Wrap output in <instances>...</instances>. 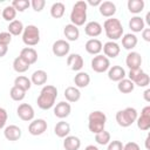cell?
Instances as JSON below:
<instances>
[{
  "label": "cell",
  "mask_w": 150,
  "mask_h": 150,
  "mask_svg": "<svg viewBox=\"0 0 150 150\" xmlns=\"http://www.w3.org/2000/svg\"><path fill=\"white\" fill-rule=\"evenodd\" d=\"M56 97H57V89H56V87L48 84V86H45L41 89L36 103H38L39 108H41L43 110H48V109L54 107Z\"/></svg>",
  "instance_id": "obj_1"
},
{
  "label": "cell",
  "mask_w": 150,
  "mask_h": 150,
  "mask_svg": "<svg viewBox=\"0 0 150 150\" xmlns=\"http://www.w3.org/2000/svg\"><path fill=\"white\" fill-rule=\"evenodd\" d=\"M103 28H104L107 38L110 41H116V40L121 39L123 35V26H122L121 21L116 18L107 19L103 23Z\"/></svg>",
  "instance_id": "obj_2"
},
{
  "label": "cell",
  "mask_w": 150,
  "mask_h": 150,
  "mask_svg": "<svg viewBox=\"0 0 150 150\" xmlns=\"http://www.w3.org/2000/svg\"><path fill=\"white\" fill-rule=\"evenodd\" d=\"M87 8H88V5L86 1L80 0L74 4L71 13H70L71 25L76 26V27L84 25V22L87 21Z\"/></svg>",
  "instance_id": "obj_3"
},
{
  "label": "cell",
  "mask_w": 150,
  "mask_h": 150,
  "mask_svg": "<svg viewBox=\"0 0 150 150\" xmlns=\"http://www.w3.org/2000/svg\"><path fill=\"white\" fill-rule=\"evenodd\" d=\"M107 116L101 110H94L88 116V128L93 134H97L104 130Z\"/></svg>",
  "instance_id": "obj_4"
},
{
  "label": "cell",
  "mask_w": 150,
  "mask_h": 150,
  "mask_svg": "<svg viewBox=\"0 0 150 150\" xmlns=\"http://www.w3.org/2000/svg\"><path fill=\"white\" fill-rule=\"evenodd\" d=\"M137 110L135 108H131V107H128L123 110H118L116 112V122L120 127L122 128H128L130 127L132 123L136 122L137 120Z\"/></svg>",
  "instance_id": "obj_5"
},
{
  "label": "cell",
  "mask_w": 150,
  "mask_h": 150,
  "mask_svg": "<svg viewBox=\"0 0 150 150\" xmlns=\"http://www.w3.org/2000/svg\"><path fill=\"white\" fill-rule=\"evenodd\" d=\"M22 41L26 46L33 47L40 42V30L34 25H28L23 28L22 32Z\"/></svg>",
  "instance_id": "obj_6"
},
{
  "label": "cell",
  "mask_w": 150,
  "mask_h": 150,
  "mask_svg": "<svg viewBox=\"0 0 150 150\" xmlns=\"http://www.w3.org/2000/svg\"><path fill=\"white\" fill-rule=\"evenodd\" d=\"M110 68V61L104 55H96L91 60V69L95 73H104Z\"/></svg>",
  "instance_id": "obj_7"
},
{
  "label": "cell",
  "mask_w": 150,
  "mask_h": 150,
  "mask_svg": "<svg viewBox=\"0 0 150 150\" xmlns=\"http://www.w3.org/2000/svg\"><path fill=\"white\" fill-rule=\"evenodd\" d=\"M16 114H18L19 118L22 120V121H25V122L32 121L34 118V115H35L33 107L30 104H28V103H21V104H19V107L16 109Z\"/></svg>",
  "instance_id": "obj_8"
},
{
  "label": "cell",
  "mask_w": 150,
  "mask_h": 150,
  "mask_svg": "<svg viewBox=\"0 0 150 150\" xmlns=\"http://www.w3.org/2000/svg\"><path fill=\"white\" fill-rule=\"evenodd\" d=\"M70 50V46L69 43L66 41V40H56L54 43H53V47H52V52L55 56H59V57H63V56H67L68 53Z\"/></svg>",
  "instance_id": "obj_9"
},
{
  "label": "cell",
  "mask_w": 150,
  "mask_h": 150,
  "mask_svg": "<svg viewBox=\"0 0 150 150\" xmlns=\"http://www.w3.org/2000/svg\"><path fill=\"white\" fill-rule=\"evenodd\" d=\"M46 130H47V122L45 120H42V118L34 120L28 125V132L30 135H33V136L42 135Z\"/></svg>",
  "instance_id": "obj_10"
},
{
  "label": "cell",
  "mask_w": 150,
  "mask_h": 150,
  "mask_svg": "<svg viewBox=\"0 0 150 150\" xmlns=\"http://www.w3.org/2000/svg\"><path fill=\"white\" fill-rule=\"evenodd\" d=\"M136 122H137L138 129L143 131H146L150 129V105H146L142 109L141 116L137 117Z\"/></svg>",
  "instance_id": "obj_11"
},
{
  "label": "cell",
  "mask_w": 150,
  "mask_h": 150,
  "mask_svg": "<svg viewBox=\"0 0 150 150\" xmlns=\"http://www.w3.org/2000/svg\"><path fill=\"white\" fill-rule=\"evenodd\" d=\"M102 49H103L104 56H107L108 59H109V57L115 59V57L120 54V52H121V48H120L118 43L115 42V41H108V42H105V43L103 45Z\"/></svg>",
  "instance_id": "obj_12"
},
{
  "label": "cell",
  "mask_w": 150,
  "mask_h": 150,
  "mask_svg": "<svg viewBox=\"0 0 150 150\" xmlns=\"http://www.w3.org/2000/svg\"><path fill=\"white\" fill-rule=\"evenodd\" d=\"M67 64L69 66V68L74 71H80L84 64V61L82 59V56L80 54H70L67 57Z\"/></svg>",
  "instance_id": "obj_13"
},
{
  "label": "cell",
  "mask_w": 150,
  "mask_h": 150,
  "mask_svg": "<svg viewBox=\"0 0 150 150\" xmlns=\"http://www.w3.org/2000/svg\"><path fill=\"white\" fill-rule=\"evenodd\" d=\"M70 111H71V107L68 102H59L55 107H54V115L59 118H66L70 115Z\"/></svg>",
  "instance_id": "obj_14"
},
{
  "label": "cell",
  "mask_w": 150,
  "mask_h": 150,
  "mask_svg": "<svg viewBox=\"0 0 150 150\" xmlns=\"http://www.w3.org/2000/svg\"><path fill=\"white\" fill-rule=\"evenodd\" d=\"M125 64L128 66L129 69L141 68V64H142V56H141V54L137 53V52H130L127 55Z\"/></svg>",
  "instance_id": "obj_15"
},
{
  "label": "cell",
  "mask_w": 150,
  "mask_h": 150,
  "mask_svg": "<svg viewBox=\"0 0 150 150\" xmlns=\"http://www.w3.org/2000/svg\"><path fill=\"white\" fill-rule=\"evenodd\" d=\"M19 56L22 57L30 66V64L36 62V60H38V52L34 48H32V47H25V48L21 49Z\"/></svg>",
  "instance_id": "obj_16"
},
{
  "label": "cell",
  "mask_w": 150,
  "mask_h": 150,
  "mask_svg": "<svg viewBox=\"0 0 150 150\" xmlns=\"http://www.w3.org/2000/svg\"><path fill=\"white\" fill-rule=\"evenodd\" d=\"M108 77L114 82H120L125 79V70L121 66H112L108 69Z\"/></svg>",
  "instance_id": "obj_17"
},
{
  "label": "cell",
  "mask_w": 150,
  "mask_h": 150,
  "mask_svg": "<svg viewBox=\"0 0 150 150\" xmlns=\"http://www.w3.org/2000/svg\"><path fill=\"white\" fill-rule=\"evenodd\" d=\"M21 134H22L21 129L18 125H14V124H11V125L6 127L5 130H4V136L8 141H18L21 137Z\"/></svg>",
  "instance_id": "obj_18"
},
{
  "label": "cell",
  "mask_w": 150,
  "mask_h": 150,
  "mask_svg": "<svg viewBox=\"0 0 150 150\" xmlns=\"http://www.w3.org/2000/svg\"><path fill=\"white\" fill-rule=\"evenodd\" d=\"M84 33H86L88 36L95 39L96 36H98V35L102 33V26H101V23L97 22V21H90V22H88V23L84 26Z\"/></svg>",
  "instance_id": "obj_19"
},
{
  "label": "cell",
  "mask_w": 150,
  "mask_h": 150,
  "mask_svg": "<svg viewBox=\"0 0 150 150\" xmlns=\"http://www.w3.org/2000/svg\"><path fill=\"white\" fill-rule=\"evenodd\" d=\"M98 11H100L101 15H103L105 18H111L116 13V5L111 1H103L100 4Z\"/></svg>",
  "instance_id": "obj_20"
},
{
  "label": "cell",
  "mask_w": 150,
  "mask_h": 150,
  "mask_svg": "<svg viewBox=\"0 0 150 150\" xmlns=\"http://www.w3.org/2000/svg\"><path fill=\"white\" fill-rule=\"evenodd\" d=\"M102 47H103V45L98 39H90L86 42V46H84L87 53H89L91 55H98L100 52L102 50Z\"/></svg>",
  "instance_id": "obj_21"
},
{
  "label": "cell",
  "mask_w": 150,
  "mask_h": 150,
  "mask_svg": "<svg viewBox=\"0 0 150 150\" xmlns=\"http://www.w3.org/2000/svg\"><path fill=\"white\" fill-rule=\"evenodd\" d=\"M54 132H55V135H56L57 137H60V138L67 137V136L69 135V132H70V125H69V123L66 122V121H60V122H57L56 125H55V128H54Z\"/></svg>",
  "instance_id": "obj_22"
},
{
  "label": "cell",
  "mask_w": 150,
  "mask_h": 150,
  "mask_svg": "<svg viewBox=\"0 0 150 150\" xmlns=\"http://www.w3.org/2000/svg\"><path fill=\"white\" fill-rule=\"evenodd\" d=\"M63 34H64V36H66V39L68 41H76L80 38V30H79V28L76 26L71 25V23L64 26Z\"/></svg>",
  "instance_id": "obj_23"
},
{
  "label": "cell",
  "mask_w": 150,
  "mask_h": 150,
  "mask_svg": "<svg viewBox=\"0 0 150 150\" xmlns=\"http://www.w3.org/2000/svg\"><path fill=\"white\" fill-rule=\"evenodd\" d=\"M64 97H66V100L68 102L75 103V102H77L81 98V91L76 87H73V86L67 87L64 89Z\"/></svg>",
  "instance_id": "obj_24"
},
{
  "label": "cell",
  "mask_w": 150,
  "mask_h": 150,
  "mask_svg": "<svg viewBox=\"0 0 150 150\" xmlns=\"http://www.w3.org/2000/svg\"><path fill=\"white\" fill-rule=\"evenodd\" d=\"M74 83L76 88H86L90 83V76L86 71H79L74 77Z\"/></svg>",
  "instance_id": "obj_25"
},
{
  "label": "cell",
  "mask_w": 150,
  "mask_h": 150,
  "mask_svg": "<svg viewBox=\"0 0 150 150\" xmlns=\"http://www.w3.org/2000/svg\"><path fill=\"white\" fill-rule=\"evenodd\" d=\"M47 79H48L47 73L45 70H42V69H39V70H35L32 74L30 82L33 84H35V86H43L47 82Z\"/></svg>",
  "instance_id": "obj_26"
},
{
  "label": "cell",
  "mask_w": 150,
  "mask_h": 150,
  "mask_svg": "<svg viewBox=\"0 0 150 150\" xmlns=\"http://www.w3.org/2000/svg\"><path fill=\"white\" fill-rule=\"evenodd\" d=\"M81 146V141L76 136H67L63 141V148L66 150H79Z\"/></svg>",
  "instance_id": "obj_27"
},
{
  "label": "cell",
  "mask_w": 150,
  "mask_h": 150,
  "mask_svg": "<svg viewBox=\"0 0 150 150\" xmlns=\"http://www.w3.org/2000/svg\"><path fill=\"white\" fill-rule=\"evenodd\" d=\"M138 40H137V36L135 34H131V33H128L125 34L123 38H122V46L124 49L127 50H131L136 47Z\"/></svg>",
  "instance_id": "obj_28"
},
{
  "label": "cell",
  "mask_w": 150,
  "mask_h": 150,
  "mask_svg": "<svg viewBox=\"0 0 150 150\" xmlns=\"http://www.w3.org/2000/svg\"><path fill=\"white\" fill-rule=\"evenodd\" d=\"M144 26H145V22L141 16H134L129 20V28L134 33L142 32L144 29Z\"/></svg>",
  "instance_id": "obj_29"
},
{
  "label": "cell",
  "mask_w": 150,
  "mask_h": 150,
  "mask_svg": "<svg viewBox=\"0 0 150 150\" xmlns=\"http://www.w3.org/2000/svg\"><path fill=\"white\" fill-rule=\"evenodd\" d=\"M117 89H118V91L122 93V94H129V93H131V91L135 89V84H134V82L130 81L129 79H123V80H121V81L118 82Z\"/></svg>",
  "instance_id": "obj_30"
},
{
  "label": "cell",
  "mask_w": 150,
  "mask_h": 150,
  "mask_svg": "<svg viewBox=\"0 0 150 150\" xmlns=\"http://www.w3.org/2000/svg\"><path fill=\"white\" fill-rule=\"evenodd\" d=\"M23 23L20 21V20H13L12 22H9V25H8V27H7V29H8V33L11 34V35H20V34H22V32H23Z\"/></svg>",
  "instance_id": "obj_31"
},
{
  "label": "cell",
  "mask_w": 150,
  "mask_h": 150,
  "mask_svg": "<svg viewBox=\"0 0 150 150\" xmlns=\"http://www.w3.org/2000/svg\"><path fill=\"white\" fill-rule=\"evenodd\" d=\"M144 1L143 0H129L127 6H128V9L130 13H134V14H138L141 13L143 9H144Z\"/></svg>",
  "instance_id": "obj_32"
},
{
  "label": "cell",
  "mask_w": 150,
  "mask_h": 150,
  "mask_svg": "<svg viewBox=\"0 0 150 150\" xmlns=\"http://www.w3.org/2000/svg\"><path fill=\"white\" fill-rule=\"evenodd\" d=\"M29 67H30V66H29L22 57H20V56L15 57L14 61H13V69H14L16 73H19V74L27 71V70L29 69Z\"/></svg>",
  "instance_id": "obj_33"
},
{
  "label": "cell",
  "mask_w": 150,
  "mask_h": 150,
  "mask_svg": "<svg viewBox=\"0 0 150 150\" xmlns=\"http://www.w3.org/2000/svg\"><path fill=\"white\" fill-rule=\"evenodd\" d=\"M64 11H66L64 4H62V2H55V4H53L52 7H50V15H52L54 19H60V18L63 16Z\"/></svg>",
  "instance_id": "obj_34"
},
{
  "label": "cell",
  "mask_w": 150,
  "mask_h": 150,
  "mask_svg": "<svg viewBox=\"0 0 150 150\" xmlns=\"http://www.w3.org/2000/svg\"><path fill=\"white\" fill-rule=\"evenodd\" d=\"M14 86H15V87H19V88H21V89H23V90L27 91L28 89H30L32 82H30V79H28L27 76L20 75V76H18V77H15V80H14Z\"/></svg>",
  "instance_id": "obj_35"
},
{
  "label": "cell",
  "mask_w": 150,
  "mask_h": 150,
  "mask_svg": "<svg viewBox=\"0 0 150 150\" xmlns=\"http://www.w3.org/2000/svg\"><path fill=\"white\" fill-rule=\"evenodd\" d=\"M9 96H11V98L13 101H18V102L22 101L25 98V96H26V90H23V89H21L19 87L13 86L11 88V90H9Z\"/></svg>",
  "instance_id": "obj_36"
},
{
  "label": "cell",
  "mask_w": 150,
  "mask_h": 150,
  "mask_svg": "<svg viewBox=\"0 0 150 150\" xmlns=\"http://www.w3.org/2000/svg\"><path fill=\"white\" fill-rule=\"evenodd\" d=\"M1 16L4 18V20L12 22L13 20H15V16H16V11H15V8H14L12 5L6 6V7L2 9V12H1Z\"/></svg>",
  "instance_id": "obj_37"
},
{
  "label": "cell",
  "mask_w": 150,
  "mask_h": 150,
  "mask_svg": "<svg viewBox=\"0 0 150 150\" xmlns=\"http://www.w3.org/2000/svg\"><path fill=\"white\" fill-rule=\"evenodd\" d=\"M95 141L100 145H107L110 142V134L105 130H102V131L95 134Z\"/></svg>",
  "instance_id": "obj_38"
},
{
  "label": "cell",
  "mask_w": 150,
  "mask_h": 150,
  "mask_svg": "<svg viewBox=\"0 0 150 150\" xmlns=\"http://www.w3.org/2000/svg\"><path fill=\"white\" fill-rule=\"evenodd\" d=\"M12 6L15 8L16 12H23L30 6V2L28 0H13Z\"/></svg>",
  "instance_id": "obj_39"
},
{
  "label": "cell",
  "mask_w": 150,
  "mask_h": 150,
  "mask_svg": "<svg viewBox=\"0 0 150 150\" xmlns=\"http://www.w3.org/2000/svg\"><path fill=\"white\" fill-rule=\"evenodd\" d=\"M149 83H150V77H149V75H148L145 71H143V73L134 81V84H135V86H138V87H148Z\"/></svg>",
  "instance_id": "obj_40"
},
{
  "label": "cell",
  "mask_w": 150,
  "mask_h": 150,
  "mask_svg": "<svg viewBox=\"0 0 150 150\" xmlns=\"http://www.w3.org/2000/svg\"><path fill=\"white\" fill-rule=\"evenodd\" d=\"M45 5H46L45 0H32V2H30V6L33 7V9L35 12H41L45 8Z\"/></svg>",
  "instance_id": "obj_41"
},
{
  "label": "cell",
  "mask_w": 150,
  "mask_h": 150,
  "mask_svg": "<svg viewBox=\"0 0 150 150\" xmlns=\"http://www.w3.org/2000/svg\"><path fill=\"white\" fill-rule=\"evenodd\" d=\"M12 41V35L8 33V32H1L0 33V43H4V45H9Z\"/></svg>",
  "instance_id": "obj_42"
},
{
  "label": "cell",
  "mask_w": 150,
  "mask_h": 150,
  "mask_svg": "<svg viewBox=\"0 0 150 150\" xmlns=\"http://www.w3.org/2000/svg\"><path fill=\"white\" fill-rule=\"evenodd\" d=\"M107 150H123V144L121 141H110Z\"/></svg>",
  "instance_id": "obj_43"
},
{
  "label": "cell",
  "mask_w": 150,
  "mask_h": 150,
  "mask_svg": "<svg viewBox=\"0 0 150 150\" xmlns=\"http://www.w3.org/2000/svg\"><path fill=\"white\" fill-rule=\"evenodd\" d=\"M7 118H8V114H7L6 109L0 108V130L2 128H5L6 122H7Z\"/></svg>",
  "instance_id": "obj_44"
},
{
  "label": "cell",
  "mask_w": 150,
  "mask_h": 150,
  "mask_svg": "<svg viewBox=\"0 0 150 150\" xmlns=\"http://www.w3.org/2000/svg\"><path fill=\"white\" fill-rule=\"evenodd\" d=\"M142 73H143V69H142V68L130 69V71H129V75H128V76H129V80L134 82V81H135V80H136V79H137V77H138V76H139Z\"/></svg>",
  "instance_id": "obj_45"
},
{
  "label": "cell",
  "mask_w": 150,
  "mask_h": 150,
  "mask_svg": "<svg viewBox=\"0 0 150 150\" xmlns=\"http://www.w3.org/2000/svg\"><path fill=\"white\" fill-rule=\"evenodd\" d=\"M123 150H141V148L136 142H128L123 145Z\"/></svg>",
  "instance_id": "obj_46"
},
{
  "label": "cell",
  "mask_w": 150,
  "mask_h": 150,
  "mask_svg": "<svg viewBox=\"0 0 150 150\" xmlns=\"http://www.w3.org/2000/svg\"><path fill=\"white\" fill-rule=\"evenodd\" d=\"M142 38L144 39V41L149 42L150 41V28H144L142 30Z\"/></svg>",
  "instance_id": "obj_47"
},
{
  "label": "cell",
  "mask_w": 150,
  "mask_h": 150,
  "mask_svg": "<svg viewBox=\"0 0 150 150\" xmlns=\"http://www.w3.org/2000/svg\"><path fill=\"white\" fill-rule=\"evenodd\" d=\"M7 52H8V46L0 43V57H4L7 54Z\"/></svg>",
  "instance_id": "obj_48"
},
{
  "label": "cell",
  "mask_w": 150,
  "mask_h": 150,
  "mask_svg": "<svg viewBox=\"0 0 150 150\" xmlns=\"http://www.w3.org/2000/svg\"><path fill=\"white\" fill-rule=\"evenodd\" d=\"M102 1H100V0H96V1H93V0H89L88 1V4L89 5H91V6H100V4H101ZM87 4V5H88Z\"/></svg>",
  "instance_id": "obj_49"
},
{
  "label": "cell",
  "mask_w": 150,
  "mask_h": 150,
  "mask_svg": "<svg viewBox=\"0 0 150 150\" xmlns=\"http://www.w3.org/2000/svg\"><path fill=\"white\" fill-rule=\"evenodd\" d=\"M149 94H150V89H146V90L144 91V100H145L146 102H150V97H149Z\"/></svg>",
  "instance_id": "obj_50"
},
{
  "label": "cell",
  "mask_w": 150,
  "mask_h": 150,
  "mask_svg": "<svg viewBox=\"0 0 150 150\" xmlns=\"http://www.w3.org/2000/svg\"><path fill=\"white\" fill-rule=\"evenodd\" d=\"M84 150H100L97 146H95V145H93V144H90V145H87L86 148H84Z\"/></svg>",
  "instance_id": "obj_51"
},
{
  "label": "cell",
  "mask_w": 150,
  "mask_h": 150,
  "mask_svg": "<svg viewBox=\"0 0 150 150\" xmlns=\"http://www.w3.org/2000/svg\"><path fill=\"white\" fill-rule=\"evenodd\" d=\"M149 139H150V136H148V137L145 138V148H146V149H150V146H149Z\"/></svg>",
  "instance_id": "obj_52"
},
{
  "label": "cell",
  "mask_w": 150,
  "mask_h": 150,
  "mask_svg": "<svg viewBox=\"0 0 150 150\" xmlns=\"http://www.w3.org/2000/svg\"><path fill=\"white\" fill-rule=\"evenodd\" d=\"M145 19H146V23H148V25H150V13H146Z\"/></svg>",
  "instance_id": "obj_53"
},
{
  "label": "cell",
  "mask_w": 150,
  "mask_h": 150,
  "mask_svg": "<svg viewBox=\"0 0 150 150\" xmlns=\"http://www.w3.org/2000/svg\"><path fill=\"white\" fill-rule=\"evenodd\" d=\"M0 15H1V11H0Z\"/></svg>",
  "instance_id": "obj_54"
}]
</instances>
